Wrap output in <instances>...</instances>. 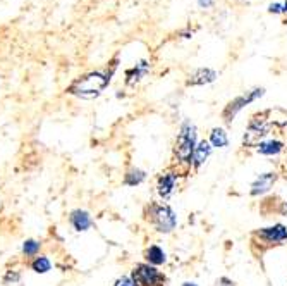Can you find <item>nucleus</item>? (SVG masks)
I'll use <instances>...</instances> for the list:
<instances>
[{"label":"nucleus","mask_w":287,"mask_h":286,"mask_svg":"<svg viewBox=\"0 0 287 286\" xmlns=\"http://www.w3.org/2000/svg\"><path fill=\"white\" fill-rule=\"evenodd\" d=\"M69 223L78 233L88 231V229L93 226L91 215H89L88 210H83V209H74L73 212L69 214Z\"/></svg>","instance_id":"9"},{"label":"nucleus","mask_w":287,"mask_h":286,"mask_svg":"<svg viewBox=\"0 0 287 286\" xmlns=\"http://www.w3.org/2000/svg\"><path fill=\"white\" fill-rule=\"evenodd\" d=\"M196 145H198V128L195 123L186 119L181 124L174 145V159H176L177 166L193 167V156H195Z\"/></svg>","instance_id":"2"},{"label":"nucleus","mask_w":287,"mask_h":286,"mask_svg":"<svg viewBox=\"0 0 287 286\" xmlns=\"http://www.w3.org/2000/svg\"><path fill=\"white\" fill-rule=\"evenodd\" d=\"M279 212L282 215H287V202H280V210Z\"/></svg>","instance_id":"24"},{"label":"nucleus","mask_w":287,"mask_h":286,"mask_svg":"<svg viewBox=\"0 0 287 286\" xmlns=\"http://www.w3.org/2000/svg\"><path fill=\"white\" fill-rule=\"evenodd\" d=\"M182 286H198L196 283H191V281H186V283H182Z\"/></svg>","instance_id":"25"},{"label":"nucleus","mask_w":287,"mask_h":286,"mask_svg":"<svg viewBox=\"0 0 287 286\" xmlns=\"http://www.w3.org/2000/svg\"><path fill=\"white\" fill-rule=\"evenodd\" d=\"M148 73H150V62L148 60H139L133 69H129V71L126 73V83H128V85H136V83L141 81Z\"/></svg>","instance_id":"14"},{"label":"nucleus","mask_w":287,"mask_h":286,"mask_svg":"<svg viewBox=\"0 0 287 286\" xmlns=\"http://www.w3.org/2000/svg\"><path fill=\"white\" fill-rule=\"evenodd\" d=\"M208 142L213 148H225L229 147V137L227 133H225V129L222 128H213L210 131V137H208Z\"/></svg>","instance_id":"15"},{"label":"nucleus","mask_w":287,"mask_h":286,"mask_svg":"<svg viewBox=\"0 0 287 286\" xmlns=\"http://www.w3.org/2000/svg\"><path fill=\"white\" fill-rule=\"evenodd\" d=\"M145 215H147L148 223L162 234L172 233L177 226V214L171 205L155 204L153 202V204H150L147 207Z\"/></svg>","instance_id":"3"},{"label":"nucleus","mask_w":287,"mask_h":286,"mask_svg":"<svg viewBox=\"0 0 287 286\" xmlns=\"http://www.w3.org/2000/svg\"><path fill=\"white\" fill-rule=\"evenodd\" d=\"M19 273H17V271H16V273H11V271H7V273H6V276H4V283H11V281H12V283H16V281H19Z\"/></svg>","instance_id":"21"},{"label":"nucleus","mask_w":287,"mask_h":286,"mask_svg":"<svg viewBox=\"0 0 287 286\" xmlns=\"http://www.w3.org/2000/svg\"><path fill=\"white\" fill-rule=\"evenodd\" d=\"M268 11L270 12H275V14H280V12H287V2H282V4H270V7H268Z\"/></svg>","instance_id":"20"},{"label":"nucleus","mask_w":287,"mask_h":286,"mask_svg":"<svg viewBox=\"0 0 287 286\" xmlns=\"http://www.w3.org/2000/svg\"><path fill=\"white\" fill-rule=\"evenodd\" d=\"M131 278L134 279L136 286H165V276L147 262L136 264L131 271Z\"/></svg>","instance_id":"4"},{"label":"nucleus","mask_w":287,"mask_h":286,"mask_svg":"<svg viewBox=\"0 0 287 286\" xmlns=\"http://www.w3.org/2000/svg\"><path fill=\"white\" fill-rule=\"evenodd\" d=\"M114 286H136V283L131 276H121V278L115 279Z\"/></svg>","instance_id":"19"},{"label":"nucleus","mask_w":287,"mask_h":286,"mask_svg":"<svg viewBox=\"0 0 287 286\" xmlns=\"http://www.w3.org/2000/svg\"><path fill=\"white\" fill-rule=\"evenodd\" d=\"M217 286H236V284H234V281L229 278H220L217 281Z\"/></svg>","instance_id":"22"},{"label":"nucleus","mask_w":287,"mask_h":286,"mask_svg":"<svg viewBox=\"0 0 287 286\" xmlns=\"http://www.w3.org/2000/svg\"><path fill=\"white\" fill-rule=\"evenodd\" d=\"M179 183V172L177 171H165L157 178V193L162 200H169L176 193Z\"/></svg>","instance_id":"7"},{"label":"nucleus","mask_w":287,"mask_h":286,"mask_svg":"<svg viewBox=\"0 0 287 286\" xmlns=\"http://www.w3.org/2000/svg\"><path fill=\"white\" fill-rule=\"evenodd\" d=\"M198 4H200V6L201 7H210L211 6V4H213V0H198Z\"/></svg>","instance_id":"23"},{"label":"nucleus","mask_w":287,"mask_h":286,"mask_svg":"<svg viewBox=\"0 0 287 286\" xmlns=\"http://www.w3.org/2000/svg\"><path fill=\"white\" fill-rule=\"evenodd\" d=\"M145 180H147V172L143 169H138V167H131V169H128V172L124 174L126 186H138Z\"/></svg>","instance_id":"17"},{"label":"nucleus","mask_w":287,"mask_h":286,"mask_svg":"<svg viewBox=\"0 0 287 286\" xmlns=\"http://www.w3.org/2000/svg\"><path fill=\"white\" fill-rule=\"evenodd\" d=\"M211 150H213V147L210 145L208 140H200L198 145H196L195 156H193V167L195 169H198V167H201L208 161L211 156Z\"/></svg>","instance_id":"11"},{"label":"nucleus","mask_w":287,"mask_h":286,"mask_svg":"<svg viewBox=\"0 0 287 286\" xmlns=\"http://www.w3.org/2000/svg\"><path fill=\"white\" fill-rule=\"evenodd\" d=\"M115 68L110 71H93L88 73L84 76L78 78L76 81H73L65 92L69 95L79 97V98H95L102 93V90L110 83L112 74H114Z\"/></svg>","instance_id":"1"},{"label":"nucleus","mask_w":287,"mask_h":286,"mask_svg":"<svg viewBox=\"0 0 287 286\" xmlns=\"http://www.w3.org/2000/svg\"><path fill=\"white\" fill-rule=\"evenodd\" d=\"M275 181H277L275 172H263V174H260L255 181L251 183V190H249V193H251V196L265 195L274 188Z\"/></svg>","instance_id":"8"},{"label":"nucleus","mask_w":287,"mask_h":286,"mask_svg":"<svg viewBox=\"0 0 287 286\" xmlns=\"http://www.w3.org/2000/svg\"><path fill=\"white\" fill-rule=\"evenodd\" d=\"M30 267L33 273H36V274H46L52 271V260L46 255H36L35 259L30 262Z\"/></svg>","instance_id":"16"},{"label":"nucleus","mask_w":287,"mask_h":286,"mask_svg":"<svg viewBox=\"0 0 287 286\" xmlns=\"http://www.w3.org/2000/svg\"><path fill=\"white\" fill-rule=\"evenodd\" d=\"M263 95H265V90H263V88H255V90L246 92L244 95L234 98V100H230L227 104V107H225L224 112H222L225 123H232V119L244 109V107L253 104V102L258 100V98H261Z\"/></svg>","instance_id":"5"},{"label":"nucleus","mask_w":287,"mask_h":286,"mask_svg":"<svg viewBox=\"0 0 287 286\" xmlns=\"http://www.w3.org/2000/svg\"><path fill=\"white\" fill-rule=\"evenodd\" d=\"M217 71H213V69L210 68H201V69H196L195 73L191 74L189 79H187V85L189 86H196V85H210V83H213L215 79H217Z\"/></svg>","instance_id":"10"},{"label":"nucleus","mask_w":287,"mask_h":286,"mask_svg":"<svg viewBox=\"0 0 287 286\" xmlns=\"http://www.w3.org/2000/svg\"><path fill=\"white\" fill-rule=\"evenodd\" d=\"M41 248V241L38 240H26L25 243H22V255L28 257V259H35L36 255H38Z\"/></svg>","instance_id":"18"},{"label":"nucleus","mask_w":287,"mask_h":286,"mask_svg":"<svg viewBox=\"0 0 287 286\" xmlns=\"http://www.w3.org/2000/svg\"><path fill=\"white\" fill-rule=\"evenodd\" d=\"M145 260H147V264L150 266L158 267L167 262V254L160 245H150L147 250H145Z\"/></svg>","instance_id":"13"},{"label":"nucleus","mask_w":287,"mask_h":286,"mask_svg":"<svg viewBox=\"0 0 287 286\" xmlns=\"http://www.w3.org/2000/svg\"><path fill=\"white\" fill-rule=\"evenodd\" d=\"M284 142H280V140H263V142H258L256 145V152L261 153V156H267V157H274V156H279V153L284 150Z\"/></svg>","instance_id":"12"},{"label":"nucleus","mask_w":287,"mask_h":286,"mask_svg":"<svg viewBox=\"0 0 287 286\" xmlns=\"http://www.w3.org/2000/svg\"><path fill=\"white\" fill-rule=\"evenodd\" d=\"M253 236L258 238L263 245H282L287 241V228L284 224H274V226L256 229Z\"/></svg>","instance_id":"6"}]
</instances>
